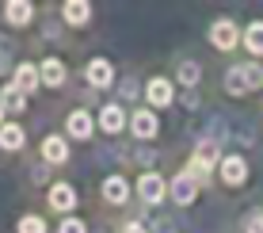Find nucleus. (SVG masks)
<instances>
[{"label": "nucleus", "mask_w": 263, "mask_h": 233, "mask_svg": "<svg viewBox=\"0 0 263 233\" xmlns=\"http://www.w3.org/2000/svg\"><path fill=\"white\" fill-rule=\"evenodd\" d=\"M263 84V69L256 61H244V65H233L229 73H225V92L229 96H248L252 88Z\"/></svg>", "instance_id": "f257e3e1"}, {"label": "nucleus", "mask_w": 263, "mask_h": 233, "mask_svg": "<svg viewBox=\"0 0 263 233\" xmlns=\"http://www.w3.org/2000/svg\"><path fill=\"white\" fill-rule=\"evenodd\" d=\"M240 39H244V34L237 31V23H233V20H217V23L210 27V42H214L217 50H233Z\"/></svg>", "instance_id": "f03ea898"}, {"label": "nucleus", "mask_w": 263, "mask_h": 233, "mask_svg": "<svg viewBox=\"0 0 263 233\" xmlns=\"http://www.w3.org/2000/svg\"><path fill=\"white\" fill-rule=\"evenodd\" d=\"M221 180L229 184V187H240L244 180H248V160H244L240 153L221 157Z\"/></svg>", "instance_id": "7ed1b4c3"}, {"label": "nucleus", "mask_w": 263, "mask_h": 233, "mask_svg": "<svg viewBox=\"0 0 263 233\" xmlns=\"http://www.w3.org/2000/svg\"><path fill=\"white\" fill-rule=\"evenodd\" d=\"M168 191H172V199H176L179 207H187V203H195V195H198V184H195L187 172H179L176 180L168 184Z\"/></svg>", "instance_id": "20e7f679"}, {"label": "nucleus", "mask_w": 263, "mask_h": 233, "mask_svg": "<svg viewBox=\"0 0 263 233\" xmlns=\"http://www.w3.org/2000/svg\"><path fill=\"white\" fill-rule=\"evenodd\" d=\"M84 77H88V84H92V88H107L115 80V69H111V61L96 58V61H88V65H84Z\"/></svg>", "instance_id": "39448f33"}, {"label": "nucleus", "mask_w": 263, "mask_h": 233, "mask_svg": "<svg viewBox=\"0 0 263 233\" xmlns=\"http://www.w3.org/2000/svg\"><path fill=\"white\" fill-rule=\"evenodd\" d=\"M138 191H141L145 203H160V199H164V191H168V184L160 180L157 172H145L141 180H138Z\"/></svg>", "instance_id": "423d86ee"}, {"label": "nucleus", "mask_w": 263, "mask_h": 233, "mask_svg": "<svg viewBox=\"0 0 263 233\" xmlns=\"http://www.w3.org/2000/svg\"><path fill=\"white\" fill-rule=\"evenodd\" d=\"M145 96H149L153 107H168L172 103V80H149V88H145Z\"/></svg>", "instance_id": "0eeeda50"}, {"label": "nucleus", "mask_w": 263, "mask_h": 233, "mask_svg": "<svg viewBox=\"0 0 263 233\" xmlns=\"http://www.w3.org/2000/svg\"><path fill=\"white\" fill-rule=\"evenodd\" d=\"M191 160H198V165H206V168H214V160H221V146H217L214 138H202L195 146V157Z\"/></svg>", "instance_id": "6e6552de"}, {"label": "nucleus", "mask_w": 263, "mask_h": 233, "mask_svg": "<svg viewBox=\"0 0 263 233\" xmlns=\"http://www.w3.org/2000/svg\"><path fill=\"white\" fill-rule=\"evenodd\" d=\"M39 77H42V84L58 88V84H65V65H61L58 58H46V61H42V69H39Z\"/></svg>", "instance_id": "1a4fd4ad"}, {"label": "nucleus", "mask_w": 263, "mask_h": 233, "mask_svg": "<svg viewBox=\"0 0 263 233\" xmlns=\"http://www.w3.org/2000/svg\"><path fill=\"white\" fill-rule=\"evenodd\" d=\"M4 15H8V23H15V27H23V23H31V15H34V8L27 4V0H8V8H4Z\"/></svg>", "instance_id": "9d476101"}, {"label": "nucleus", "mask_w": 263, "mask_h": 233, "mask_svg": "<svg viewBox=\"0 0 263 233\" xmlns=\"http://www.w3.org/2000/svg\"><path fill=\"white\" fill-rule=\"evenodd\" d=\"M157 130H160V122H157L153 111H138L134 115V134H138V138H157Z\"/></svg>", "instance_id": "9b49d317"}, {"label": "nucleus", "mask_w": 263, "mask_h": 233, "mask_svg": "<svg viewBox=\"0 0 263 233\" xmlns=\"http://www.w3.org/2000/svg\"><path fill=\"white\" fill-rule=\"evenodd\" d=\"M72 203H77V191H72L69 184L50 187V207H53V210H72Z\"/></svg>", "instance_id": "f8f14e48"}, {"label": "nucleus", "mask_w": 263, "mask_h": 233, "mask_svg": "<svg viewBox=\"0 0 263 233\" xmlns=\"http://www.w3.org/2000/svg\"><path fill=\"white\" fill-rule=\"evenodd\" d=\"M42 157H46L50 165H61V160H69L65 138H46V141H42Z\"/></svg>", "instance_id": "ddd939ff"}, {"label": "nucleus", "mask_w": 263, "mask_h": 233, "mask_svg": "<svg viewBox=\"0 0 263 233\" xmlns=\"http://www.w3.org/2000/svg\"><path fill=\"white\" fill-rule=\"evenodd\" d=\"M99 127H103L107 134H119L122 127H126V115H122V107H103V115H99Z\"/></svg>", "instance_id": "4468645a"}, {"label": "nucleus", "mask_w": 263, "mask_h": 233, "mask_svg": "<svg viewBox=\"0 0 263 233\" xmlns=\"http://www.w3.org/2000/svg\"><path fill=\"white\" fill-rule=\"evenodd\" d=\"M23 141H27V134H23V127H15V122H8V127H0V146L4 149H23Z\"/></svg>", "instance_id": "2eb2a0df"}, {"label": "nucleus", "mask_w": 263, "mask_h": 233, "mask_svg": "<svg viewBox=\"0 0 263 233\" xmlns=\"http://www.w3.org/2000/svg\"><path fill=\"white\" fill-rule=\"evenodd\" d=\"M65 127H69L72 138H88V134H92V115H88V111H72Z\"/></svg>", "instance_id": "dca6fc26"}, {"label": "nucleus", "mask_w": 263, "mask_h": 233, "mask_svg": "<svg viewBox=\"0 0 263 233\" xmlns=\"http://www.w3.org/2000/svg\"><path fill=\"white\" fill-rule=\"evenodd\" d=\"M244 46L256 53V58H263V20L248 23V31H244Z\"/></svg>", "instance_id": "f3484780"}, {"label": "nucleus", "mask_w": 263, "mask_h": 233, "mask_svg": "<svg viewBox=\"0 0 263 233\" xmlns=\"http://www.w3.org/2000/svg\"><path fill=\"white\" fill-rule=\"evenodd\" d=\"M34 84H39V73H34V65H20V69H15V88H20L23 96H31Z\"/></svg>", "instance_id": "a211bd4d"}, {"label": "nucleus", "mask_w": 263, "mask_h": 233, "mask_svg": "<svg viewBox=\"0 0 263 233\" xmlns=\"http://www.w3.org/2000/svg\"><path fill=\"white\" fill-rule=\"evenodd\" d=\"M65 20L80 27V23H88V20H92V8H88L84 0H69V4H65Z\"/></svg>", "instance_id": "6ab92c4d"}, {"label": "nucleus", "mask_w": 263, "mask_h": 233, "mask_svg": "<svg viewBox=\"0 0 263 233\" xmlns=\"http://www.w3.org/2000/svg\"><path fill=\"white\" fill-rule=\"evenodd\" d=\"M103 195H107V199H111V203H126V195H130V187H126V180H122V176H111V180L103 184Z\"/></svg>", "instance_id": "aec40b11"}, {"label": "nucleus", "mask_w": 263, "mask_h": 233, "mask_svg": "<svg viewBox=\"0 0 263 233\" xmlns=\"http://www.w3.org/2000/svg\"><path fill=\"white\" fill-rule=\"evenodd\" d=\"M0 103H4V111H23V107H27V96L12 84V88L4 92V100H0Z\"/></svg>", "instance_id": "412c9836"}, {"label": "nucleus", "mask_w": 263, "mask_h": 233, "mask_svg": "<svg viewBox=\"0 0 263 233\" xmlns=\"http://www.w3.org/2000/svg\"><path fill=\"white\" fill-rule=\"evenodd\" d=\"M198 77H202V69H198L195 61H183V65H179V80H183L187 88H195V84H198Z\"/></svg>", "instance_id": "4be33fe9"}, {"label": "nucleus", "mask_w": 263, "mask_h": 233, "mask_svg": "<svg viewBox=\"0 0 263 233\" xmlns=\"http://www.w3.org/2000/svg\"><path fill=\"white\" fill-rule=\"evenodd\" d=\"M20 233H46V226H42V218L27 214V218H20Z\"/></svg>", "instance_id": "5701e85b"}, {"label": "nucleus", "mask_w": 263, "mask_h": 233, "mask_svg": "<svg viewBox=\"0 0 263 233\" xmlns=\"http://www.w3.org/2000/svg\"><path fill=\"white\" fill-rule=\"evenodd\" d=\"M244 233H263V210H252L244 218Z\"/></svg>", "instance_id": "b1692460"}, {"label": "nucleus", "mask_w": 263, "mask_h": 233, "mask_svg": "<svg viewBox=\"0 0 263 233\" xmlns=\"http://www.w3.org/2000/svg\"><path fill=\"white\" fill-rule=\"evenodd\" d=\"M58 233H84V222H80V218H69V222H61Z\"/></svg>", "instance_id": "393cba45"}, {"label": "nucleus", "mask_w": 263, "mask_h": 233, "mask_svg": "<svg viewBox=\"0 0 263 233\" xmlns=\"http://www.w3.org/2000/svg\"><path fill=\"white\" fill-rule=\"evenodd\" d=\"M122 233H145V226H138V222H130V226H126Z\"/></svg>", "instance_id": "a878e982"}, {"label": "nucleus", "mask_w": 263, "mask_h": 233, "mask_svg": "<svg viewBox=\"0 0 263 233\" xmlns=\"http://www.w3.org/2000/svg\"><path fill=\"white\" fill-rule=\"evenodd\" d=\"M0 119H4V103H0Z\"/></svg>", "instance_id": "bb28decb"}]
</instances>
